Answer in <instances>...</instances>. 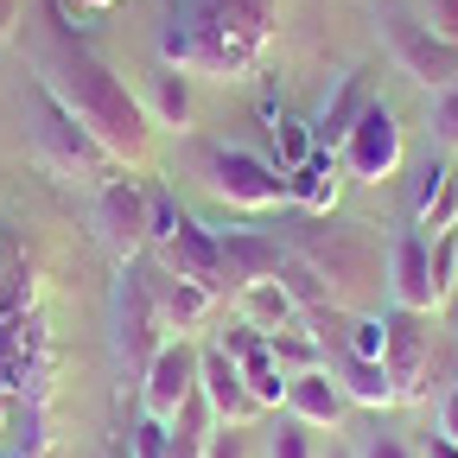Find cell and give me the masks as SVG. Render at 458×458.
<instances>
[{"label": "cell", "mask_w": 458, "mask_h": 458, "mask_svg": "<svg viewBox=\"0 0 458 458\" xmlns=\"http://www.w3.org/2000/svg\"><path fill=\"white\" fill-rule=\"evenodd\" d=\"M267 458H312V427L286 414V420L267 433Z\"/></svg>", "instance_id": "29"}, {"label": "cell", "mask_w": 458, "mask_h": 458, "mask_svg": "<svg viewBox=\"0 0 458 458\" xmlns=\"http://www.w3.org/2000/svg\"><path fill=\"white\" fill-rule=\"evenodd\" d=\"M128 445H134V458H165V445H172V420L140 414V420L128 427Z\"/></svg>", "instance_id": "28"}, {"label": "cell", "mask_w": 458, "mask_h": 458, "mask_svg": "<svg viewBox=\"0 0 458 458\" xmlns=\"http://www.w3.org/2000/svg\"><path fill=\"white\" fill-rule=\"evenodd\" d=\"M159 331H165V318H159L153 286H147L140 274H128V280H122V306H114V351H122L128 369L147 376V363L159 357V344H165Z\"/></svg>", "instance_id": "8"}, {"label": "cell", "mask_w": 458, "mask_h": 458, "mask_svg": "<svg viewBox=\"0 0 458 458\" xmlns=\"http://www.w3.org/2000/svg\"><path fill=\"white\" fill-rule=\"evenodd\" d=\"M13 20H20V0H0V45L13 38Z\"/></svg>", "instance_id": "36"}, {"label": "cell", "mask_w": 458, "mask_h": 458, "mask_svg": "<svg viewBox=\"0 0 458 458\" xmlns=\"http://www.w3.org/2000/svg\"><path fill=\"white\" fill-rule=\"evenodd\" d=\"M274 32H280L274 0H165L159 64L210 83H242L267 64Z\"/></svg>", "instance_id": "1"}, {"label": "cell", "mask_w": 458, "mask_h": 458, "mask_svg": "<svg viewBox=\"0 0 458 458\" xmlns=\"http://www.w3.org/2000/svg\"><path fill=\"white\" fill-rule=\"evenodd\" d=\"M236 300H242V325L261 331V337H274V331H286L300 318V300L286 293L280 280H249V286H236Z\"/></svg>", "instance_id": "17"}, {"label": "cell", "mask_w": 458, "mask_h": 458, "mask_svg": "<svg viewBox=\"0 0 458 458\" xmlns=\"http://www.w3.org/2000/svg\"><path fill=\"white\" fill-rule=\"evenodd\" d=\"M267 351H274L280 369H293V376H300V369H318V337H300V318L286 325V331H274Z\"/></svg>", "instance_id": "25"}, {"label": "cell", "mask_w": 458, "mask_h": 458, "mask_svg": "<svg viewBox=\"0 0 458 458\" xmlns=\"http://www.w3.org/2000/svg\"><path fill=\"white\" fill-rule=\"evenodd\" d=\"M433 458H458V445L452 439H433Z\"/></svg>", "instance_id": "37"}, {"label": "cell", "mask_w": 458, "mask_h": 458, "mask_svg": "<svg viewBox=\"0 0 458 458\" xmlns=\"http://www.w3.org/2000/svg\"><path fill=\"white\" fill-rule=\"evenodd\" d=\"M216 351L242 369V382H249V394L261 401V408H280V401H286V369L274 363V351H267V337H261V331L236 325V331H223V337H216Z\"/></svg>", "instance_id": "13"}, {"label": "cell", "mask_w": 458, "mask_h": 458, "mask_svg": "<svg viewBox=\"0 0 458 458\" xmlns=\"http://www.w3.org/2000/svg\"><path fill=\"white\" fill-rule=\"evenodd\" d=\"M357 458H414V445L394 439V433H369V439L357 445Z\"/></svg>", "instance_id": "33"}, {"label": "cell", "mask_w": 458, "mask_h": 458, "mask_svg": "<svg viewBox=\"0 0 458 458\" xmlns=\"http://www.w3.org/2000/svg\"><path fill=\"white\" fill-rule=\"evenodd\" d=\"M140 414H159V420H179L185 401H198V351L191 337H165L159 357L147 363V382H140Z\"/></svg>", "instance_id": "6"}, {"label": "cell", "mask_w": 458, "mask_h": 458, "mask_svg": "<svg viewBox=\"0 0 458 458\" xmlns=\"http://www.w3.org/2000/svg\"><path fill=\"white\" fill-rule=\"evenodd\" d=\"M216 249H223V274L236 280V286H249V280H274L280 261H286L274 242L249 236V229H229V236H216Z\"/></svg>", "instance_id": "18"}, {"label": "cell", "mask_w": 458, "mask_h": 458, "mask_svg": "<svg viewBox=\"0 0 458 458\" xmlns=\"http://www.w3.org/2000/svg\"><path fill=\"white\" fill-rule=\"evenodd\" d=\"M286 198H293L300 210H312V216H331V204H337V165L325 153H312L300 172H286Z\"/></svg>", "instance_id": "22"}, {"label": "cell", "mask_w": 458, "mask_h": 458, "mask_svg": "<svg viewBox=\"0 0 458 458\" xmlns=\"http://www.w3.org/2000/svg\"><path fill=\"white\" fill-rule=\"evenodd\" d=\"M382 318H351V331H344V357H363V363H382Z\"/></svg>", "instance_id": "31"}, {"label": "cell", "mask_w": 458, "mask_h": 458, "mask_svg": "<svg viewBox=\"0 0 458 458\" xmlns=\"http://www.w3.org/2000/svg\"><path fill=\"white\" fill-rule=\"evenodd\" d=\"M210 427H216V414L204 408V394H198V401H185V414L172 420V445H165V458H204Z\"/></svg>", "instance_id": "24"}, {"label": "cell", "mask_w": 458, "mask_h": 458, "mask_svg": "<svg viewBox=\"0 0 458 458\" xmlns=\"http://www.w3.org/2000/svg\"><path fill=\"white\" fill-rule=\"evenodd\" d=\"M198 394H204V408L216 414V427H249V420L261 414V401L249 394L242 369L229 363L216 344H210V351H198Z\"/></svg>", "instance_id": "12"}, {"label": "cell", "mask_w": 458, "mask_h": 458, "mask_svg": "<svg viewBox=\"0 0 458 458\" xmlns=\"http://www.w3.org/2000/svg\"><path fill=\"white\" fill-rule=\"evenodd\" d=\"M388 45H394L401 64H408L414 83H427V89H452L458 83V45L439 38V32H427L420 20H408L401 7H388Z\"/></svg>", "instance_id": "7"}, {"label": "cell", "mask_w": 458, "mask_h": 458, "mask_svg": "<svg viewBox=\"0 0 458 458\" xmlns=\"http://www.w3.org/2000/svg\"><path fill=\"white\" fill-rule=\"evenodd\" d=\"M331 458H357V445H351V452H331Z\"/></svg>", "instance_id": "38"}, {"label": "cell", "mask_w": 458, "mask_h": 458, "mask_svg": "<svg viewBox=\"0 0 458 458\" xmlns=\"http://www.w3.org/2000/svg\"><path fill=\"white\" fill-rule=\"evenodd\" d=\"M147 223H153V198L134 179H108L96 198V229L114 255H140L147 249Z\"/></svg>", "instance_id": "9"}, {"label": "cell", "mask_w": 458, "mask_h": 458, "mask_svg": "<svg viewBox=\"0 0 458 458\" xmlns=\"http://www.w3.org/2000/svg\"><path fill=\"white\" fill-rule=\"evenodd\" d=\"M439 439H452V445H458V394L439 408Z\"/></svg>", "instance_id": "35"}, {"label": "cell", "mask_w": 458, "mask_h": 458, "mask_svg": "<svg viewBox=\"0 0 458 458\" xmlns=\"http://www.w3.org/2000/svg\"><path fill=\"white\" fill-rule=\"evenodd\" d=\"M38 83L77 114V128H83L108 159H122V165H140V159H147V147H153V114H147V102H140L122 77L102 64V57H89L83 45H77V51H57V57H45V77H38Z\"/></svg>", "instance_id": "2"}, {"label": "cell", "mask_w": 458, "mask_h": 458, "mask_svg": "<svg viewBox=\"0 0 458 458\" xmlns=\"http://www.w3.org/2000/svg\"><path fill=\"white\" fill-rule=\"evenodd\" d=\"M427 261H433V286L452 293V286H458V229H445V236L427 242Z\"/></svg>", "instance_id": "30"}, {"label": "cell", "mask_w": 458, "mask_h": 458, "mask_svg": "<svg viewBox=\"0 0 458 458\" xmlns=\"http://www.w3.org/2000/svg\"><path fill=\"white\" fill-rule=\"evenodd\" d=\"M363 83L351 77V83H344V96H337V108L325 114V128H318V140H344V134H351V122H357V114H363Z\"/></svg>", "instance_id": "26"}, {"label": "cell", "mask_w": 458, "mask_h": 458, "mask_svg": "<svg viewBox=\"0 0 458 458\" xmlns=\"http://www.w3.org/2000/svg\"><path fill=\"white\" fill-rule=\"evenodd\" d=\"M388 293H394V306L401 312H439L445 306V293L433 286V261H427V236L414 229V236H394V249H388Z\"/></svg>", "instance_id": "11"}, {"label": "cell", "mask_w": 458, "mask_h": 458, "mask_svg": "<svg viewBox=\"0 0 458 458\" xmlns=\"http://www.w3.org/2000/svg\"><path fill=\"white\" fill-rule=\"evenodd\" d=\"M382 369L394 382V401H420L427 394V376H433V331L420 312H382Z\"/></svg>", "instance_id": "5"}, {"label": "cell", "mask_w": 458, "mask_h": 458, "mask_svg": "<svg viewBox=\"0 0 458 458\" xmlns=\"http://www.w3.org/2000/svg\"><path fill=\"white\" fill-rule=\"evenodd\" d=\"M337 388H344V401H357V408H394V382H388L382 363L344 357L337 363Z\"/></svg>", "instance_id": "23"}, {"label": "cell", "mask_w": 458, "mask_h": 458, "mask_svg": "<svg viewBox=\"0 0 458 458\" xmlns=\"http://www.w3.org/2000/svg\"><path fill=\"white\" fill-rule=\"evenodd\" d=\"M147 114H153V128H191V77L159 64L147 83Z\"/></svg>", "instance_id": "20"}, {"label": "cell", "mask_w": 458, "mask_h": 458, "mask_svg": "<svg viewBox=\"0 0 458 458\" xmlns=\"http://www.w3.org/2000/svg\"><path fill=\"white\" fill-rule=\"evenodd\" d=\"M452 325H458V318H452Z\"/></svg>", "instance_id": "40"}, {"label": "cell", "mask_w": 458, "mask_h": 458, "mask_svg": "<svg viewBox=\"0 0 458 458\" xmlns=\"http://www.w3.org/2000/svg\"><path fill=\"white\" fill-rule=\"evenodd\" d=\"M89 7H108V0H89Z\"/></svg>", "instance_id": "39"}, {"label": "cell", "mask_w": 458, "mask_h": 458, "mask_svg": "<svg viewBox=\"0 0 458 458\" xmlns=\"http://www.w3.org/2000/svg\"><path fill=\"white\" fill-rule=\"evenodd\" d=\"M300 261L331 286H363L369 280V249H363V229H331V249L325 242H300Z\"/></svg>", "instance_id": "15"}, {"label": "cell", "mask_w": 458, "mask_h": 458, "mask_svg": "<svg viewBox=\"0 0 458 458\" xmlns=\"http://www.w3.org/2000/svg\"><path fill=\"white\" fill-rule=\"evenodd\" d=\"M280 408L293 420H306V427H337L351 401H344L331 369H300V376H286V401H280Z\"/></svg>", "instance_id": "16"}, {"label": "cell", "mask_w": 458, "mask_h": 458, "mask_svg": "<svg viewBox=\"0 0 458 458\" xmlns=\"http://www.w3.org/2000/svg\"><path fill=\"white\" fill-rule=\"evenodd\" d=\"M445 229H458V179L452 165H427V185H420V236H445Z\"/></svg>", "instance_id": "21"}, {"label": "cell", "mask_w": 458, "mask_h": 458, "mask_svg": "<svg viewBox=\"0 0 458 458\" xmlns=\"http://www.w3.org/2000/svg\"><path fill=\"white\" fill-rule=\"evenodd\" d=\"M204 458H242V427H210Z\"/></svg>", "instance_id": "34"}, {"label": "cell", "mask_w": 458, "mask_h": 458, "mask_svg": "<svg viewBox=\"0 0 458 458\" xmlns=\"http://www.w3.org/2000/svg\"><path fill=\"white\" fill-rule=\"evenodd\" d=\"M433 134H439L445 147H458V83L433 96Z\"/></svg>", "instance_id": "32"}, {"label": "cell", "mask_w": 458, "mask_h": 458, "mask_svg": "<svg viewBox=\"0 0 458 458\" xmlns=\"http://www.w3.org/2000/svg\"><path fill=\"white\" fill-rule=\"evenodd\" d=\"M204 179L223 204H236V210H274L286 204V179H280V165H267L261 153L249 147H216L204 159Z\"/></svg>", "instance_id": "4"}, {"label": "cell", "mask_w": 458, "mask_h": 458, "mask_svg": "<svg viewBox=\"0 0 458 458\" xmlns=\"http://www.w3.org/2000/svg\"><path fill=\"white\" fill-rule=\"evenodd\" d=\"M159 249H165L172 280H198V286H216V293H223V249H216V236H210L204 223L179 216V229H172Z\"/></svg>", "instance_id": "14"}, {"label": "cell", "mask_w": 458, "mask_h": 458, "mask_svg": "<svg viewBox=\"0 0 458 458\" xmlns=\"http://www.w3.org/2000/svg\"><path fill=\"white\" fill-rule=\"evenodd\" d=\"M274 147H280V165H286V172H300V165L318 153V140H312L300 122H274Z\"/></svg>", "instance_id": "27"}, {"label": "cell", "mask_w": 458, "mask_h": 458, "mask_svg": "<svg viewBox=\"0 0 458 458\" xmlns=\"http://www.w3.org/2000/svg\"><path fill=\"white\" fill-rule=\"evenodd\" d=\"M401 153L408 147H401V122H394L388 102H363L351 134L337 140V159H344V172H351L357 185H388L401 172Z\"/></svg>", "instance_id": "3"}, {"label": "cell", "mask_w": 458, "mask_h": 458, "mask_svg": "<svg viewBox=\"0 0 458 458\" xmlns=\"http://www.w3.org/2000/svg\"><path fill=\"white\" fill-rule=\"evenodd\" d=\"M216 312V286H198V280H172L165 293H159V318L165 331H179V337H198Z\"/></svg>", "instance_id": "19"}, {"label": "cell", "mask_w": 458, "mask_h": 458, "mask_svg": "<svg viewBox=\"0 0 458 458\" xmlns=\"http://www.w3.org/2000/svg\"><path fill=\"white\" fill-rule=\"evenodd\" d=\"M32 134H38V147H45L57 165H64V172H102V165H108V153L77 128V114L57 102L45 83H38V128H32Z\"/></svg>", "instance_id": "10"}]
</instances>
